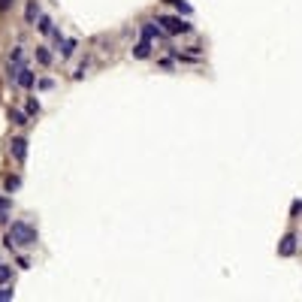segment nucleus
I'll return each instance as SVG.
<instances>
[{
    "label": "nucleus",
    "mask_w": 302,
    "mask_h": 302,
    "mask_svg": "<svg viewBox=\"0 0 302 302\" xmlns=\"http://www.w3.org/2000/svg\"><path fill=\"white\" fill-rule=\"evenodd\" d=\"M9 151H12V157L21 163V160L27 157V139H24V136H15V139L9 142Z\"/></svg>",
    "instance_id": "obj_3"
},
{
    "label": "nucleus",
    "mask_w": 302,
    "mask_h": 302,
    "mask_svg": "<svg viewBox=\"0 0 302 302\" xmlns=\"http://www.w3.org/2000/svg\"><path fill=\"white\" fill-rule=\"evenodd\" d=\"M3 184H6V191L12 194V191H18V187H21V178H18V175H9V178H6Z\"/></svg>",
    "instance_id": "obj_11"
},
{
    "label": "nucleus",
    "mask_w": 302,
    "mask_h": 302,
    "mask_svg": "<svg viewBox=\"0 0 302 302\" xmlns=\"http://www.w3.org/2000/svg\"><path fill=\"white\" fill-rule=\"evenodd\" d=\"M27 115H40V103L36 100H27Z\"/></svg>",
    "instance_id": "obj_15"
},
{
    "label": "nucleus",
    "mask_w": 302,
    "mask_h": 302,
    "mask_svg": "<svg viewBox=\"0 0 302 302\" xmlns=\"http://www.w3.org/2000/svg\"><path fill=\"white\" fill-rule=\"evenodd\" d=\"M157 24H163V30H166V33H187V30H191V24L181 21L178 15H160V18H157Z\"/></svg>",
    "instance_id": "obj_2"
},
{
    "label": "nucleus",
    "mask_w": 302,
    "mask_h": 302,
    "mask_svg": "<svg viewBox=\"0 0 302 302\" xmlns=\"http://www.w3.org/2000/svg\"><path fill=\"white\" fill-rule=\"evenodd\" d=\"M148 55H151V40H142V43H136V46H133V58L145 61Z\"/></svg>",
    "instance_id": "obj_6"
},
{
    "label": "nucleus",
    "mask_w": 302,
    "mask_h": 302,
    "mask_svg": "<svg viewBox=\"0 0 302 302\" xmlns=\"http://www.w3.org/2000/svg\"><path fill=\"white\" fill-rule=\"evenodd\" d=\"M166 3H175V0H166Z\"/></svg>",
    "instance_id": "obj_20"
},
{
    "label": "nucleus",
    "mask_w": 302,
    "mask_h": 302,
    "mask_svg": "<svg viewBox=\"0 0 302 302\" xmlns=\"http://www.w3.org/2000/svg\"><path fill=\"white\" fill-rule=\"evenodd\" d=\"M36 27H40L43 33H52V30H55V27H52V21H49L46 15H40V24H36Z\"/></svg>",
    "instance_id": "obj_13"
},
{
    "label": "nucleus",
    "mask_w": 302,
    "mask_h": 302,
    "mask_svg": "<svg viewBox=\"0 0 302 302\" xmlns=\"http://www.w3.org/2000/svg\"><path fill=\"white\" fill-rule=\"evenodd\" d=\"M6 245H9V248L36 245V226H30V224H24V221H15L9 230H6Z\"/></svg>",
    "instance_id": "obj_1"
},
{
    "label": "nucleus",
    "mask_w": 302,
    "mask_h": 302,
    "mask_svg": "<svg viewBox=\"0 0 302 302\" xmlns=\"http://www.w3.org/2000/svg\"><path fill=\"white\" fill-rule=\"evenodd\" d=\"M142 40H160V27L154 21H145L142 24Z\"/></svg>",
    "instance_id": "obj_4"
},
{
    "label": "nucleus",
    "mask_w": 302,
    "mask_h": 302,
    "mask_svg": "<svg viewBox=\"0 0 302 302\" xmlns=\"http://www.w3.org/2000/svg\"><path fill=\"white\" fill-rule=\"evenodd\" d=\"M24 18H27V24H33L36 18H40V6H36V0H30V3H27V12H24Z\"/></svg>",
    "instance_id": "obj_8"
},
{
    "label": "nucleus",
    "mask_w": 302,
    "mask_h": 302,
    "mask_svg": "<svg viewBox=\"0 0 302 302\" xmlns=\"http://www.w3.org/2000/svg\"><path fill=\"white\" fill-rule=\"evenodd\" d=\"M36 61H40L43 67H46V64H52V55H49V49H43V46L36 49Z\"/></svg>",
    "instance_id": "obj_10"
},
{
    "label": "nucleus",
    "mask_w": 302,
    "mask_h": 302,
    "mask_svg": "<svg viewBox=\"0 0 302 302\" xmlns=\"http://www.w3.org/2000/svg\"><path fill=\"white\" fill-rule=\"evenodd\" d=\"M9 6H12V0H0V12H6Z\"/></svg>",
    "instance_id": "obj_19"
},
{
    "label": "nucleus",
    "mask_w": 302,
    "mask_h": 302,
    "mask_svg": "<svg viewBox=\"0 0 302 302\" xmlns=\"http://www.w3.org/2000/svg\"><path fill=\"white\" fill-rule=\"evenodd\" d=\"M12 278V266H0V284H6Z\"/></svg>",
    "instance_id": "obj_14"
},
{
    "label": "nucleus",
    "mask_w": 302,
    "mask_h": 302,
    "mask_svg": "<svg viewBox=\"0 0 302 302\" xmlns=\"http://www.w3.org/2000/svg\"><path fill=\"white\" fill-rule=\"evenodd\" d=\"M15 293H12V287H3V290H0V302H6V299H12Z\"/></svg>",
    "instance_id": "obj_16"
},
{
    "label": "nucleus",
    "mask_w": 302,
    "mask_h": 302,
    "mask_svg": "<svg viewBox=\"0 0 302 302\" xmlns=\"http://www.w3.org/2000/svg\"><path fill=\"white\" fill-rule=\"evenodd\" d=\"M9 121L18 124V127H24L27 124V115H24V112H18V109H9Z\"/></svg>",
    "instance_id": "obj_9"
},
{
    "label": "nucleus",
    "mask_w": 302,
    "mask_h": 302,
    "mask_svg": "<svg viewBox=\"0 0 302 302\" xmlns=\"http://www.w3.org/2000/svg\"><path fill=\"white\" fill-rule=\"evenodd\" d=\"M293 251H296V236H284L281 245H278V254H281V257H290Z\"/></svg>",
    "instance_id": "obj_5"
},
{
    "label": "nucleus",
    "mask_w": 302,
    "mask_h": 302,
    "mask_svg": "<svg viewBox=\"0 0 302 302\" xmlns=\"http://www.w3.org/2000/svg\"><path fill=\"white\" fill-rule=\"evenodd\" d=\"M299 212H302V203H299V200H296V203H293V209H290V215H293V218H296V215H299Z\"/></svg>",
    "instance_id": "obj_18"
},
{
    "label": "nucleus",
    "mask_w": 302,
    "mask_h": 302,
    "mask_svg": "<svg viewBox=\"0 0 302 302\" xmlns=\"http://www.w3.org/2000/svg\"><path fill=\"white\" fill-rule=\"evenodd\" d=\"M73 49H76V43H73V40H64V43H61V55H64V58H70V55H73Z\"/></svg>",
    "instance_id": "obj_12"
},
{
    "label": "nucleus",
    "mask_w": 302,
    "mask_h": 302,
    "mask_svg": "<svg viewBox=\"0 0 302 302\" xmlns=\"http://www.w3.org/2000/svg\"><path fill=\"white\" fill-rule=\"evenodd\" d=\"M9 206H12V200H9V197H0V212H6Z\"/></svg>",
    "instance_id": "obj_17"
},
{
    "label": "nucleus",
    "mask_w": 302,
    "mask_h": 302,
    "mask_svg": "<svg viewBox=\"0 0 302 302\" xmlns=\"http://www.w3.org/2000/svg\"><path fill=\"white\" fill-rule=\"evenodd\" d=\"M15 82H18L21 88H30V85H33V73H30L27 67H21V70H18V76H15Z\"/></svg>",
    "instance_id": "obj_7"
}]
</instances>
